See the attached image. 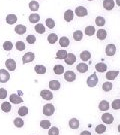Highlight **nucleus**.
<instances>
[{"label": "nucleus", "instance_id": "f257e3e1", "mask_svg": "<svg viewBox=\"0 0 120 135\" xmlns=\"http://www.w3.org/2000/svg\"><path fill=\"white\" fill-rule=\"evenodd\" d=\"M55 112V107L52 104H45L43 106V114L46 116H51Z\"/></svg>", "mask_w": 120, "mask_h": 135}, {"label": "nucleus", "instance_id": "f03ea898", "mask_svg": "<svg viewBox=\"0 0 120 135\" xmlns=\"http://www.w3.org/2000/svg\"><path fill=\"white\" fill-rule=\"evenodd\" d=\"M87 85L89 87H94L97 85V83H98V77L96 76V74L94 73V74H92V75H90L89 77L87 78Z\"/></svg>", "mask_w": 120, "mask_h": 135}, {"label": "nucleus", "instance_id": "7ed1b4c3", "mask_svg": "<svg viewBox=\"0 0 120 135\" xmlns=\"http://www.w3.org/2000/svg\"><path fill=\"white\" fill-rule=\"evenodd\" d=\"M10 79V74L7 70L5 69H0V82L1 83H6Z\"/></svg>", "mask_w": 120, "mask_h": 135}, {"label": "nucleus", "instance_id": "20e7f679", "mask_svg": "<svg viewBox=\"0 0 120 135\" xmlns=\"http://www.w3.org/2000/svg\"><path fill=\"white\" fill-rule=\"evenodd\" d=\"M75 14L78 16V17H84L88 14V11L85 7L83 6H78L76 9H75Z\"/></svg>", "mask_w": 120, "mask_h": 135}, {"label": "nucleus", "instance_id": "39448f33", "mask_svg": "<svg viewBox=\"0 0 120 135\" xmlns=\"http://www.w3.org/2000/svg\"><path fill=\"white\" fill-rule=\"evenodd\" d=\"M64 78H65L66 81L73 82L76 79V74L73 71H71V70H69V71H66V72L64 73Z\"/></svg>", "mask_w": 120, "mask_h": 135}, {"label": "nucleus", "instance_id": "423d86ee", "mask_svg": "<svg viewBox=\"0 0 120 135\" xmlns=\"http://www.w3.org/2000/svg\"><path fill=\"white\" fill-rule=\"evenodd\" d=\"M101 119L106 124H111L114 121V118H113L112 114H110V113H104L103 115L101 116Z\"/></svg>", "mask_w": 120, "mask_h": 135}, {"label": "nucleus", "instance_id": "0eeeda50", "mask_svg": "<svg viewBox=\"0 0 120 135\" xmlns=\"http://www.w3.org/2000/svg\"><path fill=\"white\" fill-rule=\"evenodd\" d=\"M34 58H35L34 53H32V52H27L22 57V62H23V64H26V63L28 62H32L34 60Z\"/></svg>", "mask_w": 120, "mask_h": 135}, {"label": "nucleus", "instance_id": "6e6552de", "mask_svg": "<svg viewBox=\"0 0 120 135\" xmlns=\"http://www.w3.org/2000/svg\"><path fill=\"white\" fill-rule=\"evenodd\" d=\"M9 99H10V102L13 103V104H19V103H22V102H23V99H22L18 94H15V93L10 95Z\"/></svg>", "mask_w": 120, "mask_h": 135}, {"label": "nucleus", "instance_id": "1a4fd4ad", "mask_svg": "<svg viewBox=\"0 0 120 135\" xmlns=\"http://www.w3.org/2000/svg\"><path fill=\"white\" fill-rule=\"evenodd\" d=\"M5 65H6V67L9 71H14L16 69V62L13 59H7L5 61Z\"/></svg>", "mask_w": 120, "mask_h": 135}, {"label": "nucleus", "instance_id": "9d476101", "mask_svg": "<svg viewBox=\"0 0 120 135\" xmlns=\"http://www.w3.org/2000/svg\"><path fill=\"white\" fill-rule=\"evenodd\" d=\"M114 5H115V2L113 0H104L103 1V8L106 10H112L114 8Z\"/></svg>", "mask_w": 120, "mask_h": 135}, {"label": "nucleus", "instance_id": "9b49d317", "mask_svg": "<svg viewBox=\"0 0 120 135\" xmlns=\"http://www.w3.org/2000/svg\"><path fill=\"white\" fill-rule=\"evenodd\" d=\"M116 52V46L114 44H108L106 46V54L108 56H113Z\"/></svg>", "mask_w": 120, "mask_h": 135}, {"label": "nucleus", "instance_id": "f8f14e48", "mask_svg": "<svg viewBox=\"0 0 120 135\" xmlns=\"http://www.w3.org/2000/svg\"><path fill=\"white\" fill-rule=\"evenodd\" d=\"M40 96L45 100H51L53 98V94L52 92L49 91V90H42L40 92Z\"/></svg>", "mask_w": 120, "mask_h": 135}, {"label": "nucleus", "instance_id": "ddd939ff", "mask_svg": "<svg viewBox=\"0 0 120 135\" xmlns=\"http://www.w3.org/2000/svg\"><path fill=\"white\" fill-rule=\"evenodd\" d=\"M64 60H65L66 64H68V65H72L73 63L76 61V56H75L73 53H67V56H66V58H65Z\"/></svg>", "mask_w": 120, "mask_h": 135}, {"label": "nucleus", "instance_id": "4468645a", "mask_svg": "<svg viewBox=\"0 0 120 135\" xmlns=\"http://www.w3.org/2000/svg\"><path fill=\"white\" fill-rule=\"evenodd\" d=\"M73 16H74V13H73L72 10H66L65 13H64V20L66 22H70V21L73 20Z\"/></svg>", "mask_w": 120, "mask_h": 135}, {"label": "nucleus", "instance_id": "2eb2a0df", "mask_svg": "<svg viewBox=\"0 0 120 135\" xmlns=\"http://www.w3.org/2000/svg\"><path fill=\"white\" fill-rule=\"evenodd\" d=\"M49 88L52 90H59L60 89V82L58 80H51L49 82Z\"/></svg>", "mask_w": 120, "mask_h": 135}, {"label": "nucleus", "instance_id": "dca6fc26", "mask_svg": "<svg viewBox=\"0 0 120 135\" xmlns=\"http://www.w3.org/2000/svg\"><path fill=\"white\" fill-rule=\"evenodd\" d=\"M16 21H17V16L15 14H8L6 16V22L8 24H14V23H16Z\"/></svg>", "mask_w": 120, "mask_h": 135}, {"label": "nucleus", "instance_id": "f3484780", "mask_svg": "<svg viewBox=\"0 0 120 135\" xmlns=\"http://www.w3.org/2000/svg\"><path fill=\"white\" fill-rule=\"evenodd\" d=\"M119 74V71H108L106 73V78L108 80H114Z\"/></svg>", "mask_w": 120, "mask_h": 135}, {"label": "nucleus", "instance_id": "a211bd4d", "mask_svg": "<svg viewBox=\"0 0 120 135\" xmlns=\"http://www.w3.org/2000/svg\"><path fill=\"white\" fill-rule=\"evenodd\" d=\"M15 32L18 34V35H23V34L26 32V27L22 24L17 25V26L15 27Z\"/></svg>", "mask_w": 120, "mask_h": 135}, {"label": "nucleus", "instance_id": "6ab92c4d", "mask_svg": "<svg viewBox=\"0 0 120 135\" xmlns=\"http://www.w3.org/2000/svg\"><path fill=\"white\" fill-rule=\"evenodd\" d=\"M76 69L80 73H85L88 70V65L85 64V63H79L76 66Z\"/></svg>", "mask_w": 120, "mask_h": 135}, {"label": "nucleus", "instance_id": "aec40b11", "mask_svg": "<svg viewBox=\"0 0 120 135\" xmlns=\"http://www.w3.org/2000/svg\"><path fill=\"white\" fill-rule=\"evenodd\" d=\"M69 127L72 129H77L79 127V121L77 120L76 118H71L69 120Z\"/></svg>", "mask_w": 120, "mask_h": 135}, {"label": "nucleus", "instance_id": "412c9836", "mask_svg": "<svg viewBox=\"0 0 120 135\" xmlns=\"http://www.w3.org/2000/svg\"><path fill=\"white\" fill-rule=\"evenodd\" d=\"M109 109V103L106 100H102V101L99 103V110L101 111H107Z\"/></svg>", "mask_w": 120, "mask_h": 135}, {"label": "nucleus", "instance_id": "4be33fe9", "mask_svg": "<svg viewBox=\"0 0 120 135\" xmlns=\"http://www.w3.org/2000/svg\"><path fill=\"white\" fill-rule=\"evenodd\" d=\"M95 69L98 72H105L107 70V65L105 63H98V64H96Z\"/></svg>", "mask_w": 120, "mask_h": 135}, {"label": "nucleus", "instance_id": "5701e85b", "mask_svg": "<svg viewBox=\"0 0 120 135\" xmlns=\"http://www.w3.org/2000/svg\"><path fill=\"white\" fill-rule=\"evenodd\" d=\"M69 43H70V41H69V39L66 36H63V37L59 39V44H60L61 47H67Z\"/></svg>", "mask_w": 120, "mask_h": 135}, {"label": "nucleus", "instance_id": "b1692460", "mask_svg": "<svg viewBox=\"0 0 120 135\" xmlns=\"http://www.w3.org/2000/svg\"><path fill=\"white\" fill-rule=\"evenodd\" d=\"M34 70L37 74H44L46 73V67L44 65H36L34 67Z\"/></svg>", "mask_w": 120, "mask_h": 135}, {"label": "nucleus", "instance_id": "393cba45", "mask_svg": "<svg viewBox=\"0 0 120 135\" xmlns=\"http://www.w3.org/2000/svg\"><path fill=\"white\" fill-rule=\"evenodd\" d=\"M53 71H54V73H55V74L60 75V74L64 73V67H63V65L58 64V65H55V66H54V68H53Z\"/></svg>", "mask_w": 120, "mask_h": 135}, {"label": "nucleus", "instance_id": "a878e982", "mask_svg": "<svg viewBox=\"0 0 120 135\" xmlns=\"http://www.w3.org/2000/svg\"><path fill=\"white\" fill-rule=\"evenodd\" d=\"M80 58H81L83 61H88V60L91 58V53H90L89 51L85 50V51L81 52V54H80Z\"/></svg>", "mask_w": 120, "mask_h": 135}, {"label": "nucleus", "instance_id": "bb28decb", "mask_svg": "<svg viewBox=\"0 0 120 135\" xmlns=\"http://www.w3.org/2000/svg\"><path fill=\"white\" fill-rule=\"evenodd\" d=\"M106 36H107V33H106V31L104 29H99L97 31V38L99 40H104L106 38Z\"/></svg>", "mask_w": 120, "mask_h": 135}, {"label": "nucleus", "instance_id": "cd10ccee", "mask_svg": "<svg viewBox=\"0 0 120 135\" xmlns=\"http://www.w3.org/2000/svg\"><path fill=\"white\" fill-rule=\"evenodd\" d=\"M47 40L50 44H54L58 40V36L55 33H51V34H49V35H48Z\"/></svg>", "mask_w": 120, "mask_h": 135}, {"label": "nucleus", "instance_id": "c85d7f7f", "mask_svg": "<svg viewBox=\"0 0 120 135\" xmlns=\"http://www.w3.org/2000/svg\"><path fill=\"white\" fill-rule=\"evenodd\" d=\"M83 37V33H82L81 30H76L74 33H73V38L75 41H80Z\"/></svg>", "mask_w": 120, "mask_h": 135}, {"label": "nucleus", "instance_id": "c756f323", "mask_svg": "<svg viewBox=\"0 0 120 135\" xmlns=\"http://www.w3.org/2000/svg\"><path fill=\"white\" fill-rule=\"evenodd\" d=\"M67 56V51L66 50H58L56 54V59H65Z\"/></svg>", "mask_w": 120, "mask_h": 135}, {"label": "nucleus", "instance_id": "7c9ffc66", "mask_svg": "<svg viewBox=\"0 0 120 135\" xmlns=\"http://www.w3.org/2000/svg\"><path fill=\"white\" fill-rule=\"evenodd\" d=\"M1 109H2V111L8 113V112H10V110H11V104H10L9 102H3V103L1 104Z\"/></svg>", "mask_w": 120, "mask_h": 135}, {"label": "nucleus", "instance_id": "2f4dec72", "mask_svg": "<svg viewBox=\"0 0 120 135\" xmlns=\"http://www.w3.org/2000/svg\"><path fill=\"white\" fill-rule=\"evenodd\" d=\"M39 20H40V16L38 14H36V13H33V14H31L29 16V21L31 23H38Z\"/></svg>", "mask_w": 120, "mask_h": 135}, {"label": "nucleus", "instance_id": "473e14b6", "mask_svg": "<svg viewBox=\"0 0 120 135\" xmlns=\"http://www.w3.org/2000/svg\"><path fill=\"white\" fill-rule=\"evenodd\" d=\"M29 8L31 11H37L39 9V3L37 1H31L29 3Z\"/></svg>", "mask_w": 120, "mask_h": 135}, {"label": "nucleus", "instance_id": "72a5a7b5", "mask_svg": "<svg viewBox=\"0 0 120 135\" xmlns=\"http://www.w3.org/2000/svg\"><path fill=\"white\" fill-rule=\"evenodd\" d=\"M35 31L39 34H43L45 32V27H44L43 24L41 23H38V24L35 25Z\"/></svg>", "mask_w": 120, "mask_h": 135}, {"label": "nucleus", "instance_id": "f704fd0d", "mask_svg": "<svg viewBox=\"0 0 120 135\" xmlns=\"http://www.w3.org/2000/svg\"><path fill=\"white\" fill-rule=\"evenodd\" d=\"M94 33H95L94 26H87L85 28V34L87 36H92V35H94Z\"/></svg>", "mask_w": 120, "mask_h": 135}, {"label": "nucleus", "instance_id": "c9c22d12", "mask_svg": "<svg viewBox=\"0 0 120 135\" xmlns=\"http://www.w3.org/2000/svg\"><path fill=\"white\" fill-rule=\"evenodd\" d=\"M95 24L97 26H104L105 24V19H104V17H102V16H97L95 19Z\"/></svg>", "mask_w": 120, "mask_h": 135}, {"label": "nucleus", "instance_id": "e433bc0d", "mask_svg": "<svg viewBox=\"0 0 120 135\" xmlns=\"http://www.w3.org/2000/svg\"><path fill=\"white\" fill-rule=\"evenodd\" d=\"M105 131H106L105 125H103V124H99V125L96 126V128H95L96 133H98V134H102V133H104Z\"/></svg>", "mask_w": 120, "mask_h": 135}, {"label": "nucleus", "instance_id": "4c0bfd02", "mask_svg": "<svg viewBox=\"0 0 120 135\" xmlns=\"http://www.w3.org/2000/svg\"><path fill=\"white\" fill-rule=\"evenodd\" d=\"M13 123H14V125L16 126V127H18V128H20V127H22V126L24 125V121L22 120L20 117L15 118L14 121H13Z\"/></svg>", "mask_w": 120, "mask_h": 135}, {"label": "nucleus", "instance_id": "58836bf2", "mask_svg": "<svg viewBox=\"0 0 120 135\" xmlns=\"http://www.w3.org/2000/svg\"><path fill=\"white\" fill-rule=\"evenodd\" d=\"M12 48H13V44H12L11 41H5L3 43V49L6 50V51H10Z\"/></svg>", "mask_w": 120, "mask_h": 135}, {"label": "nucleus", "instance_id": "ea45409f", "mask_svg": "<svg viewBox=\"0 0 120 135\" xmlns=\"http://www.w3.org/2000/svg\"><path fill=\"white\" fill-rule=\"evenodd\" d=\"M102 89H103L105 92L110 91L111 89H112V83H111V82H109V81L103 83V85H102Z\"/></svg>", "mask_w": 120, "mask_h": 135}, {"label": "nucleus", "instance_id": "a19ab883", "mask_svg": "<svg viewBox=\"0 0 120 135\" xmlns=\"http://www.w3.org/2000/svg\"><path fill=\"white\" fill-rule=\"evenodd\" d=\"M18 114H19V116L27 115L28 114V108L26 106H21L18 110Z\"/></svg>", "mask_w": 120, "mask_h": 135}, {"label": "nucleus", "instance_id": "79ce46f5", "mask_svg": "<svg viewBox=\"0 0 120 135\" xmlns=\"http://www.w3.org/2000/svg\"><path fill=\"white\" fill-rule=\"evenodd\" d=\"M46 26H47L49 29H53L55 27V22L52 18H47L46 19Z\"/></svg>", "mask_w": 120, "mask_h": 135}, {"label": "nucleus", "instance_id": "37998d69", "mask_svg": "<svg viewBox=\"0 0 120 135\" xmlns=\"http://www.w3.org/2000/svg\"><path fill=\"white\" fill-rule=\"evenodd\" d=\"M15 46H16V49L19 50V51H23L24 49H25V44L22 41H17L16 44H15Z\"/></svg>", "mask_w": 120, "mask_h": 135}, {"label": "nucleus", "instance_id": "c03bdc74", "mask_svg": "<svg viewBox=\"0 0 120 135\" xmlns=\"http://www.w3.org/2000/svg\"><path fill=\"white\" fill-rule=\"evenodd\" d=\"M51 125V123H50V121L49 120H42L40 122V126L43 128V129H48L49 127Z\"/></svg>", "mask_w": 120, "mask_h": 135}, {"label": "nucleus", "instance_id": "a18cd8bd", "mask_svg": "<svg viewBox=\"0 0 120 135\" xmlns=\"http://www.w3.org/2000/svg\"><path fill=\"white\" fill-rule=\"evenodd\" d=\"M49 135H59V129H58L56 126H53L49 129V132H48Z\"/></svg>", "mask_w": 120, "mask_h": 135}, {"label": "nucleus", "instance_id": "49530a36", "mask_svg": "<svg viewBox=\"0 0 120 135\" xmlns=\"http://www.w3.org/2000/svg\"><path fill=\"white\" fill-rule=\"evenodd\" d=\"M112 108L115 109V110H118L120 109V99H115L112 102Z\"/></svg>", "mask_w": 120, "mask_h": 135}, {"label": "nucleus", "instance_id": "de8ad7c7", "mask_svg": "<svg viewBox=\"0 0 120 135\" xmlns=\"http://www.w3.org/2000/svg\"><path fill=\"white\" fill-rule=\"evenodd\" d=\"M26 40H27V42H28L29 44H34L35 41H36V37H35L34 35H28V36L26 37Z\"/></svg>", "mask_w": 120, "mask_h": 135}, {"label": "nucleus", "instance_id": "09e8293b", "mask_svg": "<svg viewBox=\"0 0 120 135\" xmlns=\"http://www.w3.org/2000/svg\"><path fill=\"white\" fill-rule=\"evenodd\" d=\"M7 97V90L4 88H0V99H5Z\"/></svg>", "mask_w": 120, "mask_h": 135}, {"label": "nucleus", "instance_id": "8fccbe9b", "mask_svg": "<svg viewBox=\"0 0 120 135\" xmlns=\"http://www.w3.org/2000/svg\"><path fill=\"white\" fill-rule=\"evenodd\" d=\"M80 135H91V133L89 131H83V132L80 133Z\"/></svg>", "mask_w": 120, "mask_h": 135}, {"label": "nucleus", "instance_id": "3c124183", "mask_svg": "<svg viewBox=\"0 0 120 135\" xmlns=\"http://www.w3.org/2000/svg\"><path fill=\"white\" fill-rule=\"evenodd\" d=\"M116 4H117L120 7V0H116Z\"/></svg>", "mask_w": 120, "mask_h": 135}, {"label": "nucleus", "instance_id": "603ef678", "mask_svg": "<svg viewBox=\"0 0 120 135\" xmlns=\"http://www.w3.org/2000/svg\"><path fill=\"white\" fill-rule=\"evenodd\" d=\"M118 131H119V133H120V124L118 125Z\"/></svg>", "mask_w": 120, "mask_h": 135}, {"label": "nucleus", "instance_id": "864d4df0", "mask_svg": "<svg viewBox=\"0 0 120 135\" xmlns=\"http://www.w3.org/2000/svg\"><path fill=\"white\" fill-rule=\"evenodd\" d=\"M88 1H92V0H88Z\"/></svg>", "mask_w": 120, "mask_h": 135}]
</instances>
